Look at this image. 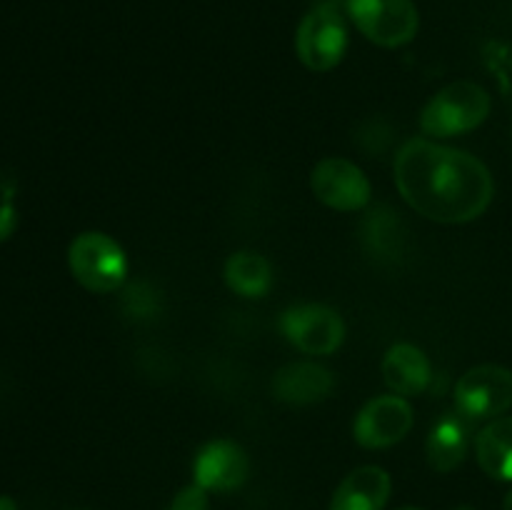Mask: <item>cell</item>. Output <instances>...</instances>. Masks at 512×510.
<instances>
[{
  "label": "cell",
  "mask_w": 512,
  "mask_h": 510,
  "mask_svg": "<svg viewBox=\"0 0 512 510\" xmlns=\"http://www.w3.org/2000/svg\"><path fill=\"white\" fill-rule=\"evenodd\" d=\"M355 28L375 45L400 48L418 33L420 15L413 0H345Z\"/></svg>",
  "instance_id": "5"
},
{
  "label": "cell",
  "mask_w": 512,
  "mask_h": 510,
  "mask_svg": "<svg viewBox=\"0 0 512 510\" xmlns=\"http://www.w3.org/2000/svg\"><path fill=\"white\" fill-rule=\"evenodd\" d=\"M390 475L378 465L353 470L335 490L330 510H383L390 498Z\"/></svg>",
  "instance_id": "12"
},
{
  "label": "cell",
  "mask_w": 512,
  "mask_h": 510,
  "mask_svg": "<svg viewBox=\"0 0 512 510\" xmlns=\"http://www.w3.org/2000/svg\"><path fill=\"white\" fill-rule=\"evenodd\" d=\"M0 510H18V505H15V500L8 498V495H0Z\"/></svg>",
  "instance_id": "22"
},
{
  "label": "cell",
  "mask_w": 512,
  "mask_h": 510,
  "mask_svg": "<svg viewBox=\"0 0 512 510\" xmlns=\"http://www.w3.org/2000/svg\"><path fill=\"white\" fill-rule=\"evenodd\" d=\"M295 50L305 68L315 73L333 70L348 50V28H345L340 8L310 5L295 33Z\"/></svg>",
  "instance_id": "4"
},
{
  "label": "cell",
  "mask_w": 512,
  "mask_h": 510,
  "mask_svg": "<svg viewBox=\"0 0 512 510\" xmlns=\"http://www.w3.org/2000/svg\"><path fill=\"white\" fill-rule=\"evenodd\" d=\"M123 308L130 318L150 320L160 313V298L148 283H133L125 290Z\"/></svg>",
  "instance_id": "18"
},
{
  "label": "cell",
  "mask_w": 512,
  "mask_h": 510,
  "mask_svg": "<svg viewBox=\"0 0 512 510\" xmlns=\"http://www.w3.org/2000/svg\"><path fill=\"white\" fill-rule=\"evenodd\" d=\"M170 510H208V490H203L200 485H190L183 493H178Z\"/></svg>",
  "instance_id": "19"
},
{
  "label": "cell",
  "mask_w": 512,
  "mask_h": 510,
  "mask_svg": "<svg viewBox=\"0 0 512 510\" xmlns=\"http://www.w3.org/2000/svg\"><path fill=\"white\" fill-rule=\"evenodd\" d=\"M478 463L490 478L512 483V415L495 418L485 425L475 440Z\"/></svg>",
  "instance_id": "15"
},
{
  "label": "cell",
  "mask_w": 512,
  "mask_h": 510,
  "mask_svg": "<svg viewBox=\"0 0 512 510\" xmlns=\"http://www.w3.org/2000/svg\"><path fill=\"white\" fill-rule=\"evenodd\" d=\"M413 428V408L403 395H380L358 413L353 425L355 440L368 450L390 448Z\"/></svg>",
  "instance_id": "9"
},
{
  "label": "cell",
  "mask_w": 512,
  "mask_h": 510,
  "mask_svg": "<svg viewBox=\"0 0 512 510\" xmlns=\"http://www.w3.org/2000/svg\"><path fill=\"white\" fill-rule=\"evenodd\" d=\"M455 510H475V508H470V505H460V508H455Z\"/></svg>",
  "instance_id": "24"
},
{
  "label": "cell",
  "mask_w": 512,
  "mask_h": 510,
  "mask_svg": "<svg viewBox=\"0 0 512 510\" xmlns=\"http://www.w3.org/2000/svg\"><path fill=\"white\" fill-rule=\"evenodd\" d=\"M225 283L243 298H263L273 285V268L263 255L240 250L225 263Z\"/></svg>",
  "instance_id": "16"
},
{
  "label": "cell",
  "mask_w": 512,
  "mask_h": 510,
  "mask_svg": "<svg viewBox=\"0 0 512 510\" xmlns=\"http://www.w3.org/2000/svg\"><path fill=\"white\" fill-rule=\"evenodd\" d=\"M470 448V420L460 413H448L430 428L428 453L430 468L438 473H450L465 460Z\"/></svg>",
  "instance_id": "14"
},
{
  "label": "cell",
  "mask_w": 512,
  "mask_h": 510,
  "mask_svg": "<svg viewBox=\"0 0 512 510\" xmlns=\"http://www.w3.org/2000/svg\"><path fill=\"white\" fill-rule=\"evenodd\" d=\"M490 115V95L470 80L445 85L428 100L420 115V128L430 138H453L485 123Z\"/></svg>",
  "instance_id": "2"
},
{
  "label": "cell",
  "mask_w": 512,
  "mask_h": 510,
  "mask_svg": "<svg viewBox=\"0 0 512 510\" xmlns=\"http://www.w3.org/2000/svg\"><path fill=\"white\" fill-rule=\"evenodd\" d=\"M335 388V378L318 363H290L273 378L275 398L290 405H313L328 398Z\"/></svg>",
  "instance_id": "11"
},
{
  "label": "cell",
  "mask_w": 512,
  "mask_h": 510,
  "mask_svg": "<svg viewBox=\"0 0 512 510\" xmlns=\"http://www.w3.org/2000/svg\"><path fill=\"white\" fill-rule=\"evenodd\" d=\"M403 235V223L388 208L373 210L363 225V238L375 255L403 253Z\"/></svg>",
  "instance_id": "17"
},
{
  "label": "cell",
  "mask_w": 512,
  "mask_h": 510,
  "mask_svg": "<svg viewBox=\"0 0 512 510\" xmlns=\"http://www.w3.org/2000/svg\"><path fill=\"white\" fill-rule=\"evenodd\" d=\"M280 330L298 350L308 355H330L345 338L340 315L328 305H295L280 318Z\"/></svg>",
  "instance_id": "7"
},
{
  "label": "cell",
  "mask_w": 512,
  "mask_h": 510,
  "mask_svg": "<svg viewBox=\"0 0 512 510\" xmlns=\"http://www.w3.org/2000/svg\"><path fill=\"white\" fill-rule=\"evenodd\" d=\"M395 185L410 208L445 225L483 215L495 193L493 175L475 155L423 138L395 155Z\"/></svg>",
  "instance_id": "1"
},
{
  "label": "cell",
  "mask_w": 512,
  "mask_h": 510,
  "mask_svg": "<svg viewBox=\"0 0 512 510\" xmlns=\"http://www.w3.org/2000/svg\"><path fill=\"white\" fill-rule=\"evenodd\" d=\"M15 225H18V215H15V208L10 203L0 205V243L8 240L13 235Z\"/></svg>",
  "instance_id": "20"
},
{
  "label": "cell",
  "mask_w": 512,
  "mask_h": 510,
  "mask_svg": "<svg viewBox=\"0 0 512 510\" xmlns=\"http://www.w3.org/2000/svg\"><path fill=\"white\" fill-rule=\"evenodd\" d=\"M503 510H512V490L508 495H505V503H503Z\"/></svg>",
  "instance_id": "23"
},
{
  "label": "cell",
  "mask_w": 512,
  "mask_h": 510,
  "mask_svg": "<svg viewBox=\"0 0 512 510\" xmlns=\"http://www.w3.org/2000/svg\"><path fill=\"white\" fill-rule=\"evenodd\" d=\"M400 510H420V508H400Z\"/></svg>",
  "instance_id": "25"
},
{
  "label": "cell",
  "mask_w": 512,
  "mask_h": 510,
  "mask_svg": "<svg viewBox=\"0 0 512 510\" xmlns=\"http://www.w3.org/2000/svg\"><path fill=\"white\" fill-rule=\"evenodd\" d=\"M343 0H310V5H320V8H340Z\"/></svg>",
  "instance_id": "21"
},
{
  "label": "cell",
  "mask_w": 512,
  "mask_h": 510,
  "mask_svg": "<svg viewBox=\"0 0 512 510\" xmlns=\"http://www.w3.org/2000/svg\"><path fill=\"white\" fill-rule=\"evenodd\" d=\"M68 265L73 278L90 293H113L128 275L125 250L105 233H80L70 243Z\"/></svg>",
  "instance_id": "3"
},
{
  "label": "cell",
  "mask_w": 512,
  "mask_h": 510,
  "mask_svg": "<svg viewBox=\"0 0 512 510\" xmlns=\"http://www.w3.org/2000/svg\"><path fill=\"white\" fill-rule=\"evenodd\" d=\"M315 198L340 213H358L370 203V180L363 170L345 158H325L310 175Z\"/></svg>",
  "instance_id": "8"
},
{
  "label": "cell",
  "mask_w": 512,
  "mask_h": 510,
  "mask_svg": "<svg viewBox=\"0 0 512 510\" xmlns=\"http://www.w3.org/2000/svg\"><path fill=\"white\" fill-rule=\"evenodd\" d=\"M455 408L470 423L500 418L512 408V370L503 365L470 368L455 385Z\"/></svg>",
  "instance_id": "6"
},
{
  "label": "cell",
  "mask_w": 512,
  "mask_h": 510,
  "mask_svg": "<svg viewBox=\"0 0 512 510\" xmlns=\"http://www.w3.org/2000/svg\"><path fill=\"white\" fill-rule=\"evenodd\" d=\"M433 370H430L428 355L410 343H398L385 353L383 358V380L395 395H418L430 385Z\"/></svg>",
  "instance_id": "13"
},
{
  "label": "cell",
  "mask_w": 512,
  "mask_h": 510,
  "mask_svg": "<svg viewBox=\"0 0 512 510\" xmlns=\"http://www.w3.org/2000/svg\"><path fill=\"white\" fill-rule=\"evenodd\" d=\"M195 485L213 493H230L240 488L250 475V460L233 440H213L195 455Z\"/></svg>",
  "instance_id": "10"
}]
</instances>
